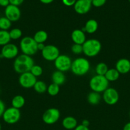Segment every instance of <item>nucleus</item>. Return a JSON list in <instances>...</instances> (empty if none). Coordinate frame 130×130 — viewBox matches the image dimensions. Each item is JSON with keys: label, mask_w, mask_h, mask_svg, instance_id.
<instances>
[{"label": "nucleus", "mask_w": 130, "mask_h": 130, "mask_svg": "<svg viewBox=\"0 0 130 130\" xmlns=\"http://www.w3.org/2000/svg\"><path fill=\"white\" fill-rule=\"evenodd\" d=\"M34 65V60L31 56L21 54L15 58L14 62V69L16 72L21 74L29 72Z\"/></svg>", "instance_id": "obj_1"}, {"label": "nucleus", "mask_w": 130, "mask_h": 130, "mask_svg": "<svg viewBox=\"0 0 130 130\" xmlns=\"http://www.w3.org/2000/svg\"><path fill=\"white\" fill-rule=\"evenodd\" d=\"M90 69L89 61L84 57H79L72 61L70 70L75 76H82L87 74Z\"/></svg>", "instance_id": "obj_2"}, {"label": "nucleus", "mask_w": 130, "mask_h": 130, "mask_svg": "<svg viewBox=\"0 0 130 130\" xmlns=\"http://www.w3.org/2000/svg\"><path fill=\"white\" fill-rule=\"evenodd\" d=\"M83 53L88 57H94L101 50V43L96 39H87L82 44Z\"/></svg>", "instance_id": "obj_3"}, {"label": "nucleus", "mask_w": 130, "mask_h": 130, "mask_svg": "<svg viewBox=\"0 0 130 130\" xmlns=\"http://www.w3.org/2000/svg\"><path fill=\"white\" fill-rule=\"evenodd\" d=\"M20 49L22 54L31 57L38 51V43L34 41L33 38L25 36L20 40Z\"/></svg>", "instance_id": "obj_4"}, {"label": "nucleus", "mask_w": 130, "mask_h": 130, "mask_svg": "<svg viewBox=\"0 0 130 130\" xmlns=\"http://www.w3.org/2000/svg\"><path fill=\"white\" fill-rule=\"evenodd\" d=\"M109 81L105 76L95 75L91 77L89 81V86L93 91L97 93H103L108 88Z\"/></svg>", "instance_id": "obj_5"}, {"label": "nucleus", "mask_w": 130, "mask_h": 130, "mask_svg": "<svg viewBox=\"0 0 130 130\" xmlns=\"http://www.w3.org/2000/svg\"><path fill=\"white\" fill-rule=\"evenodd\" d=\"M21 116L20 109H15V108L11 107L4 112L3 114V119L6 123L9 124H14L19 121Z\"/></svg>", "instance_id": "obj_6"}, {"label": "nucleus", "mask_w": 130, "mask_h": 130, "mask_svg": "<svg viewBox=\"0 0 130 130\" xmlns=\"http://www.w3.org/2000/svg\"><path fill=\"white\" fill-rule=\"evenodd\" d=\"M71 63L72 60L71 58L66 55L60 54L54 61V66L56 69L62 72L70 71L71 69Z\"/></svg>", "instance_id": "obj_7"}, {"label": "nucleus", "mask_w": 130, "mask_h": 130, "mask_svg": "<svg viewBox=\"0 0 130 130\" xmlns=\"http://www.w3.org/2000/svg\"><path fill=\"white\" fill-rule=\"evenodd\" d=\"M61 116L59 109L50 108L44 112L42 116V120L47 124H54L57 123Z\"/></svg>", "instance_id": "obj_8"}, {"label": "nucleus", "mask_w": 130, "mask_h": 130, "mask_svg": "<svg viewBox=\"0 0 130 130\" xmlns=\"http://www.w3.org/2000/svg\"><path fill=\"white\" fill-rule=\"evenodd\" d=\"M60 55L59 48L53 44L45 45V48L42 51V55L45 60L52 62L58 57Z\"/></svg>", "instance_id": "obj_9"}, {"label": "nucleus", "mask_w": 130, "mask_h": 130, "mask_svg": "<svg viewBox=\"0 0 130 130\" xmlns=\"http://www.w3.org/2000/svg\"><path fill=\"white\" fill-rule=\"evenodd\" d=\"M19 55V48L12 43H8L3 46L1 48L0 57L6 59L15 58Z\"/></svg>", "instance_id": "obj_10"}, {"label": "nucleus", "mask_w": 130, "mask_h": 130, "mask_svg": "<svg viewBox=\"0 0 130 130\" xmlns=\"http://www.w3.org/2000/svg\"><path fill=\"white\" fill-rule=\"evenodd\" d=\"M105 103L109 105H113L117 104L119 99V95L118 91L113 88H108L104 92L102 96Z\"/></svg>", "instance_id": "obj_11"}, {"label": "nucleus", "mask_w": 130, "mask_h": 130, "mask_svg": "<svg viewBox=\"0 0 130 130\" xmlns=\"http://www.w3.org/2000/svg\"><path fill=\"white\" fill-rule=\"evenodd\" d=\"M36 81V77L33 76L30 72L21 74L19 78V84L24 88L28 89L33 88Z\"/></svg>", "instance_id": "obj_12"}, {"label": "nucleus", "mask_w": 130, "mask_h": 130, "mask_svg": "<svg viewBox=\"0 0 130 130\" xmlns=\"http://www.w3.org/2000/svg\"><path fill=\"white\" fill-rule=\"evenodd\" d=\"M5 17L11 22H17L20 19L21 16V11L19 6L9 5L5 8Z\"/></svg>", "instance_id": "obj_13"}, {"label": "nucleus", "mask_w": 130, "mask_h": 130, "mask_svg": "<svg viewBox=\"0 0 130 130\" xmlns=\"http://www.w3.org/2000/svg\"><path fill=\"white\" fill-rule=\"evenodd\" d=\"M73 6L75 12L80 15H84L90 11L92 0H76Z\"/></svg>", "instance_id": "obj_14"}, {"label": "nucleus", "mask_w": 130, "mask_h": 130, "mask_svg": "<svg viewBox=\"0 0 130 130\" xmlns=\"http://www.w3.org/2000/svg\"><path fill=\"white\" fill-rule=\"evenodd\" d=\"M115 69L122 74L128 73L130 71V60L127 58H121L115 63Z\"/></svg>", "instance_id": "obj_15"}, {"label": "nucleus", "mask_w": 130, "mask_h": 130, "mask_svg": "<svg viewBox=\"0 0 130 130\" xmlns=\"http://www.w3.org/2000/svg\"><path fill=\"white\" fill-rule=\"evenodd\" d=\"M71 38L74 44H81V45H82L87 40L85 32L83 31L82 29H79L73 30L71 32Z\"/></svg>", "instance_id": "obj_16"}, {"label": "nucleus", "mask_w": 130, "mask_h": 130, "mask_svg": "<svg viewBox=\"0 0 130 130\" xmlns=\"http://www.w3.org/2000/svg\"><path fill=\"white\" fill-rule=\"evenodd\" d=\"M98 29V22L94 19H89L86 22L85 26L82 30L88 34H93L96 32Z\"/></svg>", "instance_id": "obj_17"}, {"label": "nucleus", "mask_w": 130, "mask_h": 130, "mask_svg": "<svg viewBox=\"0 0 130 130\" xmlns=\"http://www.w3.org/2000/svg\"><path fill=\"white\" fill-rule=\"evenodd\" d=\"M62 125L66 129H74L78 126L77 120L73 116H67L62 120Z\"/></svg>", "instance_id": "obj_18"}, {"label": "nucleus", "mask_w": 130, "mask_h": 130, "mask_svg": "<svg viewBox=\"0 0 130 130\" xmlns=\"http://www.w3.org/2000/svg\"><path fill=\"white\" fill-rule=\"evenodd\" d=\"M52 80L53 83L61 86L66 81V76L64 72L59 71H56L53 72L52 75Z\"/></svg>", "instance_id": "obj_19"}, {"label": "nucleus", "mask_w": 130, "mask_h": 130, "mask_svg": "<svg viewBox=\"0 0 130 130\" xmlns=\"http://www.w3.org/2000/svg\"><path fill=\"white\" fill-rule=\"evenodd\" d=\"M25 103V100L24 97L22 95H16L11 100V107L15 109H20L24 106Z\"/></svg>", "instance_id": "obj_20"}, {"label": "nucleus", "mask_w": 130, "mask_h": 130, "mask_svg": "<svg viewBox=\"0 0 130 130\" xmlns=\"http://www.w3.org/2000/svg\"><path fill=\"white\" fill-rule=\"evenodd\" d=\"M102 97L99 93L91 91L87 95V102L90 105H98L100 102Z\"/></svg>", "instance_id": "obj_21"}, {"label": "nucleus", "mask_w": 130, "mask_h": 130, "mask_svg": "<svg viewBox=\"0 0 130 130\" xmlns=\"http://www.w3.org/2000/svg\"><path fill=\"white\" fill-rule=\"evenodd\" d=\"M119 76L120 73L117 71L115 68L108 69V71L105 75V77L109 82H113V81H117Z\"/></svg>", "instance_id": "obj_22"}, {"label": "nucleus", "mask_w": 130, "mask_h": 130, "mask_svg": "<svg viewBox=\"0 0 130 130\" xmlns=\"http://www.w3.org/2000/svg\"><path fill=\"white\" fill-rule=\"evenodd\" d=\"M33 39L38 44L44 43L48 39V34H47V32L43 30H38L34 34Z\"/></svg>", "instance_id": "obj_23"}, {"label": "nucleus", "mask_w": 130, "mask_h": 130, "mask_svg": "<svg viewBox=\"0 0 130 130\" xmlns=\"http://www.w3.org/2000/svg\"><path fill=\"white\" fill-rule=\"evenodd\" d=\"M11 41L9 32L8 30H0V46L6 45L10 43Z\"/></svg>", "instance_id": "obj_24"}, {"label": "nucleus", "mask_w": 130, "mask_h": 130, "mask_svg": "<svg viewBox=\"0 0 130 130\" xmlns=\"http://www.w3.org/2000/svg\"><path fill=\"white\" fill-rule=\"evenodd\" d=\"M47 87L46 83L43 81H37L34 84L33 88L34 91L38 93H43L47 90Z\"/></svg>", "instance_id": "obj_25"}, {"label": "nucleus", "mask_w": 130, "mask_h": 130, "mask_svg": "<svg viewBox=\"0 0 130 130\" xmlns=\"http://www.w3.org/2000/svg\"><path fill=\"white\" fill-rule=\"evenodd\" d=\"M108 70V67L107 65L104 62H100L98 63L96 66L95 72L97 75H100V76H105V74Z\"/></svg>", "instance_id": "obj_26"}, {"label": "nucleus", "mask_w": 130, "mask_h": 130, "mask_svg": "<svg viewBox=\"0 0 130 130\" xmlns=\"http://www.w3.org/2000/svg\"><path fill=\"white\" fill-rule=\"evenodd\" d=\"M60 91V86L56 85V84L53 83L49 85V86L47 87V92L48 93V94L50 96H56L57 94L59 93Z\"/></svg>", "instance_id": "obj_27"}, {"label": "nucleus", "mask_w": 130, "mask_h": 130, "mask_svg": "<svg viewBox=\"0 0 130 130\" xmlns=\"http://www.w3.org/2000/svg\"><path fill=\"white\" fill-rule=\"evenodd\" d=\"M11 26V22L6 17H0V30H8Z\"/></svg>", "instance_id": "obj_28"}, {"label": "nucleus", "mask_w": 130, "mask_h": 130, "mask_svg": "<svg viewBox=\"0 0 130 130\" xmlns=\"http://www.w3.org/2000/svg\"><path fill=\"white\" fill-rule=\"evenodd\" d=\"M9 34L11 39L17 40L21 38L22 36V32L19 28H14L9 31Z\"/></svg>", "instance_id": "obj_29"}, {"label": "nucleus", "mask_w": 130, "mask_h": 130, "mask_svg": "<svg viewBox=\"0 0 130 130\" xmlns=\"http://www.w3.org/2000/svg\"><path fill=\"white\" fill-rule=\"evenodd\" d=\"M29 72H30L33 76H34L36 77H37L42 75V74H43V69H42V67H41V66H38V65L34 64V66L32 67V68L31 69Z\"/></svg>", "instance_id": "obj_30"}, {"label": "nucleus", "mask_w": 130, "mask_h": 130, "mask_svg": "<svg viewBox=\"0 0 130 130\" xmlns=\"http://www.w3.org/2000/svg\"><path fill=\"white\" fill-rule=\"evenodd\" d=\"M71 52L75 55H79L83 53V47L81 44H73L71 48Z\"/></svg>", "instance_id": "obj_31"}, {"label": "nucleus", "mask_w": 130, "mask_h": 130, "mask_svg": "<svg viewBox=\"0 0 130 130\" xmlns=\"http://www.w3.org/2000/svg\"><path fill=\"white\" fill-rule=\"evenodd\" d=\"M107 2V0H92V5L95 7H101Z\"/></svg>", "instance_id": "obj_32"}, {"label": "nucleus", "mask_w": 130, "mask_h": 130, "mask_svg": "<svg viewBox=\"0 0 130 130\" xmlns=\"http://www.w3.org/2000/svg\"><path fill=\"white\" fill-rule=\"evenodd\" d=\"M76 0H62V2L65 6H72L76 3Z\"/></svg>", "instance_id": "obj_33"}, {"label": "nucleus", "mask_w": 130, "mask_h": 130, "mask_svg": "<svg viewBox=\"0 0 130 130\" xmlns=\"http://www.w3.org/2000/svg\"><path fill=\"white\" fill-rule=\"evenodd\" d=\"M24 1V0H9V2H10V5L19 6L23 3Z\"/></svg>", "instance_id": "obj_34"}, {"label": "nucleus", "mask_w": 130, "mask_h": 130, "mask_svg": "<svg viewBox=\"0 0 130 130\" xmlns=\"http://www.w3.org/2000/svg\"><path fill=\"white\" fill-rule=\"evenodd\" d=\"M5 110H6V107H5V103L0 99V118L3 116V114Z\"/></svg>", "instance_id": "obj_35"}, {"label": "nucleus", "mask_w": 130, "mask_h": 130, "mask_svg": "<svg viewBox=\"0 0 130 130\" xmlns=\"http://www.w3.org/2000/svg\"><path fill=\"white\" fill-rule=\"evenodd\" d=\"M10 5L9 0H0V6L3 7H5Z\"/></svg>", "instance_id": "obj_36"}, {"label": "nucleus", "mask_w": 130, "mask_h": 130, "mask_svg": "<svg viewBox=\"0 0 130 130\" xmlns=\"http://www.w3.org/2000/svg\"><path fill=\"white\" fill-rule=\"evenodd\" d=\"M74 130H90L89 129V127L84 126L80 124V125H78L76 128L74 129Z\"/></svg>", "instance_id": "obj_37"}, {"label": "nucleus", "mask_w": 130, "mask_h": 130, "mask_svg": "<svg viewBox=\"0 0 130 130\" xmlns=\"http://www.w3.org/2000/svg\"><path fill=\"white\" fill-rule=\"evenodd\" d=\"M82 125L84 126L89 127V126L90 125V122L87 120V119H84L82 122Z\"/></svg>", "instance_id": "obj_38"}, {"label": "nucleus", "mask_w": 130, "mask_h": 130, "mask_svg": "<svg viewBox=\"0 0 130 130\" xmlns=\"http://www.w3.org/2000/svg\"><path fill=\"white\" fill-rule=\"evenodd\" d=\"M45 45L44 44V43H40V44H38V50L42 52L43 50V48H45Z\"/></svg>", "instance_id": "obj_39"}, {"label": "nucleus", "mask_w": 130, "mask_h": 130, "mask_svg": "<svg viewBox=\"0 0 130 130\" xmlns=\"http://www.w3.org/2000/svg\"><path fill=\"white\" fill-rule=\"evenodd\" d=\"M41 3L43 4H45V5H47V4H50L51 3H52L54 1V0H40Z\"/></svg>", "instance_id": "obj_40"}, {"label": "nucleus", "mask_w": 130, "mask_h": 130, "mask_svg": "<svg viewBox=\"0 0 130 130\" xmlns=\"http://www.w3.org/2000/svg\"><path fill=\"white\" fill-rule=\"evenodd\" d=\"M123 130H130V122H128L124 125Z\"/></svg>", "instance_id": "obj_41"}, {"label": "nucleus", "mask_w": 130, "mask_h": 130, "mask_svg": "<svg viewBox=\"0 0 130 130\" xmlns=\"http://www.w3.org/2000/svg\"><path fill=\"white\" fill-rule=\"evenodd\" d=\"M0 130H1V123H0Z\"/></svg>", "instance_id": "obj_42"}, {"label": "nucleus", "mask_w": 130, "mask_h": 130, "mask_svg": "<svg viewBox=\"0 0 130 130\" xmlns=\"http://www.w3.org/2000/svg\"><path fill=\"white\" fill-rule=\"evenodd\" d=\"M128 1H129V3H130V0H128Z\"/></svg>", "instance_id": "obj_43"}, {"label": "nucleus", "mask_w": 130, "mask_h": 130, "mask_svg": "<svg viewBox=\"0 0 130 130\" xmlns=\"http://www.w3.org/2000/svg\"><path fill=\"white\" fill-rule=\"evenodd\" d=\"M129 115H130V112H129Z\"/></svg>", "instance_id": "obj_44"}]
</instances>
